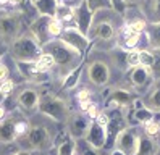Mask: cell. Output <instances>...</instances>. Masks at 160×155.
<instances>
[{"instance_id":"cell-33","label":"cell","mask_w":160,"mask_h":155,"mask_svg":"<svg viewBox=\"0 0 160 155\" xmlns=\"http://www.w3.org/2000/svg\"><path fill=\"white\" fill-rule=\"evenodd\" d=\"M7 79H10V68L7 66V63L0 57V82H3Z\"/></svg>"},{"instance_id":"cell-1","label":"cell","mask_w":160,"mask_h":155,"mask_svg":"<svg viewBox=\"0 0 160 155\" xmlns=\"http://www.w3.org/2000/svg\"><path fill=\"white\" fill-rule=\"evenodd\" d=\"M121 18L113 10H102V12L94 13L92 24L89 28L88 39L91 42H99V44H117V36L120 31Z\"/></svg>"},{"instance_id":"cell-18","label":"cell","mask_w":160,"mask_h":155,"mask_svg":"<svg viewBox=\"0 0 160 155\" xmlns=\"http://www.w3.org/2000/svg\"><path fill=\"white\" fill-rule=\"evenodd\" d=\"M18 105L21 107L23 110H34L37 108L41 100V95L34 87H24V89L18 94Z\"/></svg>"},{"instance_id":"cell-5","label":"cell","mask_w":160,"mask_h":155,"mask_svg":"<svg viewBox=\"0 0 160 155\" xmlns=\"http://www.w3.org/2000/svg\"><path fill=\"white\" fill-rule=\"evenodd\" d=\"M37 110L55 121H68L70 118L68 105L55 95H49V94L42 95L39 100V105H37Z\"/></svg>"},{"instance_id":"cell-10","label":"cell","mask_w":160,"mask_h":155,"mask_svg":"<svg viewBox=\"0 0 160 155\" xmlns=\"http://www.w3.org/2000/svg\"><path fill=\"white\" fill-rule=\"evenodd\" d=\"M139 144V134L134 132L133 128H125L115 139V147L125 152L126 155H136Z\"/></svg>"},{"instance_id":"cell-27","label":"cell","mask_w":160,"mask_h":155,"mask_svg":"<svg viewBox=\"0 0 160 155\" xmlns=\"http://www.w3.org/2000/svg\"><path fill=\"white\" fill-rule=\"evenodd\" d=\"M82 65H84V62L79 66L74 68L70 74H67L63 78V86H62L63 89H73V87H76V84L79 81V76H81V71H82Z\"/></svg>"},{"instance_id":"cell-9","label":"cell","mask_w":160,"mask_h":155,"mask_svg":"<svg viewBox=\"0 0 160 155\" xmlns=\"http://www.w3.org/2000/svg\"><path fill=\"white\" fill-rule=\"evenodd\" d=\"M128 79L131 82V86L134 87L136 91H149L154 84V78H152V73H150L149 68L142 66V65H138L134 68L129 70V74H128Z\"/></svg>"},{"instance_id":"cell-24","label":"cell","mask_w":160,"mask_h":155,"mask_svg":"<svg viewBox=\"0 0 160 155\" xmlns=\"http://www.w3.org/2000/svg\"><path fill=\"white\" fill-rule=\"evenodd\" d=\"M142 102L147 108H150L152 112H160V86L152 87Z\"/></svg>"},{"instance_id":"cell-13","label":"cell","mask_w":160,"mask_h":155,"mask_svg":"<svg viewBox=\"0 0 160 155\" xmlns=\"http://www.w3.org/2000/svg\"><path fill=\"white\" fill-rule=\"evenodd\" d=\"M49 21H50L49 16L37 15L32 21H31V24H29V32L34 36L36 41L41 44V47H42L44 44H47L49 41H52L50 34H49Z\"/></svg>"},{"instance_id":"cell-37","label":"cell","mask_w":160,"mask_h":155,"mask_svg":"<svg viewBox=\"0 0 160 155\" xmlns=\"http://www.w3.org/2000/svg\"><path fill=\"white\" fill-rule=\"evenodd\" d=\"M86 144H88V142H86ZM82 155H97V153H96V149H92L91 145L88 144L86 149H84V152H82Z\"/></svg>"},{"instance_id":"cell-22","label":"cell","mask_w":160,"mask_h":155,"mask_svg":"<svg viewBox=\"0 0 160 155\" xmlns=\"http://www.w3.org/2000/svg\"><path fill=\"white\" fill-rule=\"evenodd\" d=\"M147 24H160V0H150L146 8Z\"/></svg>"},{"instance_id":"cell-36","label":"cell","mask_w":160,"mask_h":155,"mask_svg":"<svg viewBox=\"0 0 160 155\" xmlns=\"http://www.w3.org/2000/svg\"><path fill=\"white\" fill-rule=\"evenodd\" d=\"M82 0H58V3H63V5H68L71 8H76Z\"/></svg>"},{"instance_id":"cell-12","label":"cell","mask_w":160,"mask_h":155,"mask_svg":"<svg viewBox=\"0 0 160 155\" xmlns=\"http://www.w3.org/2000/svg\"><path fill=\"white\" fill-rule=\"evenodd\" d=\"M86 142L91 145L92 149H103L107 145V128L105 126L99 124L96 120H92L91 124H89V129H88V134H86Z\"/></svg>"},{"instance_id":"cell-25","label":"cell","mask_w":160,"mask_h":155,"mask_svg":"<svg viewBox=\"0 0 160 155\" xmlns=\"http://www.w3.org/2000/svg\"><path fill=\"white\" fill-rule=\"evenodd\" d=\"M74 152H76V141L70 134L65 136L57 147V155H74Z\"/></svg>"},{"instance_id":"cell-21","label":"cell","mask_w":160,"mask_h":155,"mask_svg":"<svg viewBox=\"0 0 160 155\" xmlns=\"http://www.w3.org/2000/svg\"><path fill=\"white\" fill-rule=\"evenodd\" d=\"M158 152V144L154 138L150 136H139V144H138V152L136 155H157Z\"/></svg>"},{"instance_id":"cell-41","label":"cell","mask_w":160,"mask_h":155,"mask_svg":"<svg viewBox=\"0 0 160 155\" xmlns=\"http://www.w3.org/2000/svg\"><path fill=\"white\" fill-rule=\"evenodd\" d=\"M126 2H128V3H129V2H136V0H126Z\"/></svg>"},{"instance_id":"cell-14","label":"cell","mask_w":160,"mask_h":155,"mask_svg":"<svg viewBox=\"0 0 160 155\" xmlns=\"http://www.w3.org/2000/svg\"><path fill=\"white\" fill-rule=\"evenodd\" d=\"M92 18H94V13L89 10L86 2L82 0V2L74 8V28H78L84 36H88L89 28L92 24Z\"/></svg>"},{"instance_id":"cell-26","label":"cell","mask_w":160,"mask_h":155,"mask_svg":"<svg viewBox=\"0 0 160 155\" xmlns=\"http://www.w3.org/2000/svg\"><path fill=\"white\" fill-rule=\"evenodd\" d=\"M34 63H36V66L39 68L41 71H44V73H50L53 68H55L53 57H52L50 53H47V52H42V53L39 55V58H37Z\"/></svg>"},{"instance_id":"cell-15","label":"cell","mask_w":160,"mask_h":155,"mask_svg":"<svg viewBox=\"0 0 160 155\" xmlns=\"http://www.w3.org/2000/svg\"><path fill=\"white\" fill-rule=\"evenodd\" d=\"M16 68H18V71H20V74L23 78H26L28 81H31V82L41 84V82H45L47 79H49V73L41 71L39 68L36 66L34 62H29V63H16Z\"/></svg>"},{"instance_id":"cell-32","label":"cell","mask_w":160,"mask_h":155,"mask_svg":"<svg viewBox=\"0 0 160 155\" xmlns=\"http://www.w3.org/2000/svg\"><path fill=\"white\" fill-rule=\"evenodd\" d=\"M142 126H144V134H146V136H150V138H155V136L160 132V124H158L155 120L149 121V123H146V124H142Z\"/></svg>"},{"instance_id":"cell-38","label":"cell","mask_w":160,"mask_h":155,"mask_svg":"<svg viewBox=\"0 0 160 155\" xmlns=\"http://www.w3.org/2000/svg\"><path fill=\"white\" fill-rule=\"evenodd\" d=\"M110 155H126V153H125V152H121L120 149H117V147H115L113 150H112V153H110Z\"/></svg>"},{"instance_id":"cell-42","label":"cell","mask_w":160,"mask_h":155,"mask_svg":"<svg viewBox=\"0 0 160 155\" xmlns=\"http://www.w3.org/2000/svg\"><path fill=\"white\" fill-rule=\"evenodd\" d=\"M31 2H34V0H31Z\"/></svg>"},{"instance_id":"cell-30","label":"cell","mask_w":160,"mask_h":155,"mask_svg":"<svg viewBox=\"0 0 160 155\" xmlns=\"http://www.w3.org/2000/svg\"><path fill=\"white\" fill-rule=\"evenodd\" d=\"M63 29H65V26L58 21L57 18H50V21H49V34H50V39H60Z\"/></svg>"},{"instance_id":"cell-6","label":"cell","mask_w":160,"mask_h":155,"mask_svg":"<svg viewBox=\"0 0 160 155\" xmlns=\"http://www.w3.org/2000/svg\"><path fill=\"white\" fill-rule=\"evenodd\" d=\"M110 66L108 62L105 60H92L88 65V70H86V76H88V81L96 86V87H103L107 86L110 81Z\"/></svg>"},{"instance_id":"cell-29","label":"cell","mask_w":160,"mask_h":155,"mask_svg":"<svg viewBox=\"0 0 160 155\" xmlns=\"http://www.w3.org/2000/svg\"><path fill=\"white\" fill-rule=\"evenodd\" d=\"M154 53V62L150 65V73H152L154 81H160V48H150Z\"/></svg>"},{"instance_id":"cell-16","label":"cell","mask_w":160,"mask_h":155,"mask_svg":"<svg viewBox=\"0 0 160 155\" xmlns=\"http://www.w3.org/2000/svg\"><path fill=\"white\" fill-rule=\"evenodd\" d=\"M134 100H136V97L128 89H115L110 94L108 100H107V105L110 107V108H128V107H131V103H133Z\"/></svg>"},{"instance_id":"cell-40","label":"cell","mask_w":160,"mask_h":155,"mask_svg":"<svg viewBox=\"0 0 160 155\" xmlns=\"http://www.w3.org/2000/svg\"><path fill=\"white\" fill-rule=\"evenodd\" d=\"M5 99H7V95L0 92V105H3V100H5Z\"/></svg>"},{"instance_id":"cell-11","label":"cell","mask_w":160,"mask_h":155,"mask_svg":"<svg viewBox=\"0 0 160 155\" xmlns=\"http://www.w3.org/2000/svg\"><path fill=\"white\" fill-rule=\"evenodd\" d=\"M92 120H89V116L84 113H78V115H70L68 118V134L76 141V139H84L88 134L89 124Z\"/></svg>"},{"instance_id":"cell-28","label":"cell","mask_w":160,"mask_h":155,"mask_svg":"<svg viewBox=\"0 0 160 155\" xmlns=\"http://www.w3.org/2000/svg\"><path fill=\"white\" fill-rule=\"evenodd\" d=\"M84 2H86V5L89 7L92 13L102 12V10H112L110 0H84Z\"/></svg>"},{"instance_id":"cell-39","label":"cell","mask_w":160,"mask_h":155,"mask_svg":"<svg viewBox=\"0 0 160 155\" xmlns=\"http://www.w3.org/2000/svg\"><path fill=\"white\" fill-rule=\"evenodd\" d=\"M13 155H31V152H29V150H18V152H15Z\"/></svg>"},{"instance_id":"cell-3","label":"cell","mask_w":160,"mask_h":155,"mask_svg":"<svg viewBox=\"0 0 160 155\" xmlns=\"http://www.w3.org/2000/svg\"><path fill=\"white\" fill-rule=\"evenodd\" d=\"M8 55L12 57V60H15V63H29V62H36L39 55L42 53V47L41 44L34 39V36L28 31L23 32L18 39L8 45Z\"/></svg>"},{"instance_id":"cell-7","label":"cell","mask_w":160,"mask_h":155,"mask_svg":"<svg viewBox=\"0 0 160 155\" xmlns=\"http://www.w3.org/2000/svg\"><path fill=\"white\" fill-rule=\"evenodd\" d=\"M23 142H26L28 149L44 150L47 147H50L52 138H50V132L45 126H31L28 134L23 138Z\"/></svg>"},{"instance_id":"cell-8","label":"cell","mask_w":160,"mask_h":155,"mask_svg":"<svg viewBox=\"0 0 160 155\" xmlns=\"http://www.w3.org/2000/svg\"><path fill=\"white\" fill-rule=\"evenodd\" d=\"M60 41H63L65 44H68L70 47H73L78 53L84 55L88 52V48L91 47V41L88 39V36H84L78 28L74 26H68L63 29V32L60 36Z\"/></svg>"},{"instance_id":"cell-20","label":"cell","mask_w":160,"mask_h":155,"mask_svg":"<svg viewBox=\"0 0 160 155\" xmlns=\"http://www.w3.org/2000/svg\"><path fill=\"white\" fill-rule=\"evenodd\" d=\"M31 3H32L34 10L37 12V15H41V16L55 18V15H57L58 0H34Z\"/></svg>"},{"instance_id":"cell-34","label":"cell","mask_w":160,"mask_h":155,"mask_svg":"<svg viewBox=\"0 0 160 155\" xmlns=\"http://www.w3.org/2000/svg\"><path fill=\"white\" fill-rule=\"evenodd\" d=\"M13 89H15V82L12 79H7L3 82H0V92H2V94L8 95V94L13 92Z\"/></svg>"},{"instance_id":"cell-17","label":"cell","mask_w":160,"mask_h":155,"mask_svg":"<svg viewBox=\"0 0 160 155\" xmlns=\"http://www.w3.org/2000/svg\"><path fill=\"white\" fill-rule=\"evenodd\" d=\"M131 116L134 118V123L136 124H146V123L154 120L155 112L147 108L142 100H138L136 99L133 103H131Z\"/></svg>"},{"instance_id":"cell-4","label":"cell","mask_w":160,"mask_h":155,"mask_svg":"<svg viewBox=\"0 0 160 155\" xmlns=\"http://www.w3.org/2000/svg\"><path fill=\"white\" fill-rule=\"evenodd\" d=\"M23 34V15L16 10H0V42L10 45Z\"/></svg>"},{"instance_id":"cell-23","label":"cell","mask_w":160,"mask_h":155,"mask_svg":"<svg viewBox=\"0 0 160 155\" xmlns=\"http://www.w3.org/2000/svg\"><path fill=\"white\" fill-rule=\"evenodd\" d=\"M144 34L150 48H160V24H147Z\"/></svg>"},{"instance_id":"cell-35","label":"cell","mask_w":160,"mask_h":155,"mask_svg":"<svg viewBox=\"0 0 160 155\" xmlns=\"http://www.w3.org/2000/svg\"><path fill=\"white\" fill-rule=\"evenodd\" d=\"M76 99H78L79 103L89 102V100H91V92H89V89H81V91L78 92V95H76Z\"/></svg>"},{"instance_id":"cell-19","label":"cell","mask_w":160,"mask_h":155,"mask_svg":"<svg viewBox=\"0 0 160 155\" xmlns=\"http://www.w3.org/2000/svg\"><path fill=\"white\" fill-rule=\"evenodd\" d=\"M18 139L15 128V116L0 121V144H12Z\"/></svg>"},{"instance_id":"cell-2","label":"cell","mask_w":160,"mask_h":155,"mask_svg":"<svg viewBox=\"0 0 160 155\" xmlns=\"http://www.w3.org/2000/svg\"><path fill=\"white\" fill-rule=\"evenodd\" d=\"M42 52H47L53 57L55 68H58V71L63 78L67 74H70L74 68L82 63V55L78 53L68 44L60 41V39H52V41H49L47 44H44Z\"/></svg>"},{"instance_id":"cell-31","label":"cell","mask_w":160,"mask_h":155,"mask_svg":"<svg viewBox=\"0 0 160 155\" xmlns=\"http://www.w3.org/2000/svg\"><path fill=\"white\" fill-rule=\"evenodd\" d=\"M139 50L141 48H133V50H126V65L128 70L139 65Z\"/></svg>"}]
</instances>
